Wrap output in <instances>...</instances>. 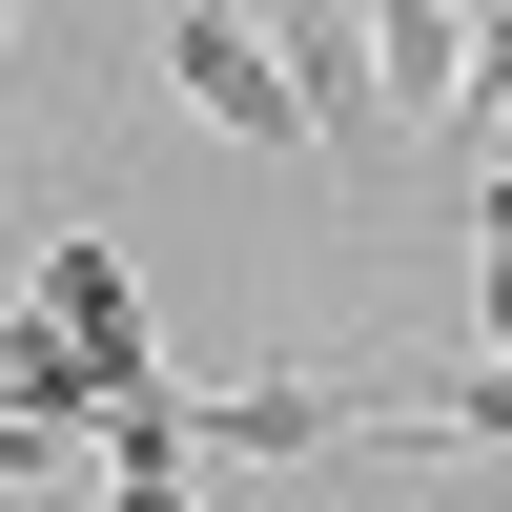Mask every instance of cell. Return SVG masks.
Wrapping results in <instances>:
<instances>
[{"mask_svg":"<svg viewBox=\"0 0 512 512\" xmlns=\"http://www.w3.org/2000/svg\"><path fill=\"white\" fill-rule=\"evenodd\" d=\"M369 82H390V123H451V82H472V0H369Z\"/></svg>","mask_w":512,"mask_h":512,"instance_id":"obj_3","label":"cell"},{"mask_svg":"<svg viewBox=\"0 0 512 512\" xmlns=\"http://www.w3.org/2000/svg\"><path fill=\"white\" fill-rule=\"evenodd\" d=\"M0 390H21V328H0Z\"/></svg>","mask_w":512,"mask_h":512,"instance_id":"obj_5","label":"cell"},{"mask_svg":"<svg viewBox=\"0 0 512 512\" xmlns=\"http://www.w3.org/2000/svg\"><path fill=\"white\" fill-rule=\"evenodd\" d=\"M164 82H185V123H226V144H267V164H308V144H328L308 62L267 41V0H164Z\"/></svg>","mask_w":512,"mask_h":512,"instance_id":"obj_1","label":"cell"},{"mask_svg":"<svg viewBox=\"0 0 512 512\" xmlns=\"http://www.w3.org/2000/svg\"><path fill=\"white\" fill-rule=\"evenodd\" d=\"M21 21H41V0H0V41H21Z\"/></svg>","mask_w":512,"mask_h":512,"instance_id":"obj_6","label":"cell"},{"mask_svg":"<svg viewBox=\"0 0 512 512\" xmlns=\"http://www.w3.org/2000/svg\"><path fill=\"white\" fill-rule=\"evenodd\" d=\"M21 308L62 328L82 369H103V410H123V390H144V369H164V328H144V267H123L103 226H62V246H41V267H21Z\"/></svg>","mask_w":512,"mask_h":512,"instance_id":"obj_2","label":"cell"},{"mask_svg":"<svg viewBox=\"0 0 512 512\" xmlns=\"http://www.w3.org/2000/svg\"><path fill=\"white\" fill-rule=\"evenodd\" d=\"M472 308H492V349H512V246H492V287H472Z\"/></svg>","mask_w":512,"mask_h":512,"instance_id":"obj_4","label":"cell"}]
</instances>
